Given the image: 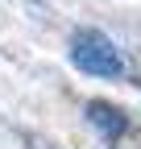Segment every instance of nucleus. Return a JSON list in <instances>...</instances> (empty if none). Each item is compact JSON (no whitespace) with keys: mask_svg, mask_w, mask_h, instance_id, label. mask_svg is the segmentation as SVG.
I'll return each instance as SVG.
<instances>
[{"mask_svg":"<svg viewBox=\"0 0 141 149\" xmlns=\"http://www.w3.org/2000/svg\"><path fill=\"white\" fill-rule=\"evenodd\" d=\"M70 62L83 74H96V79H116V74H125L120 50L112 46V37L100 33V29H75L70 33Z\"/></svg>","mask_w":141,"mask_h":149,"instance_id":"obj_1","label":"nucleus"},{"mask_svg":"<svg viewBox=\"0 0 141 149\" xmlns=\"http://www.w3.org/2000/svg\"><path fill=\"white\" fill-rule=\"evenodd\" d=\"M21 141H25V149H62L58 141H50L42 133H21Z\"/></svg>","mask_w":141,"mask_h":149,"instance_id":"obj_3","label":"nucleus"},{"mask_svg":"<svg viewBox=\"0 0 141 149\" xmlns=\"http://www.w3.org/2000/svg\"><path fill=\"white\" fill-rule=\"evenodd\" d=\"M87 124H91L104 141L116 145L120 137L129 133V112L116 108V104H108V100H91V104H87Z\"/></svg>","mask_w":141,"mask_h":149,"instance_id":"obj_2","label":"nucleus"}]
</instances>
